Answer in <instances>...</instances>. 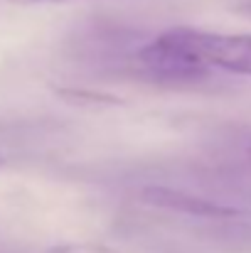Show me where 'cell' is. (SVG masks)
<instances>
[{
    "mask_svg": "<svg viewBox=\"0 0 251 253\" xmlns=\"http://www.w3.org/2000/svg\"><path fill=\"white\" fill-rule=\"evenodd\" d=\"M167 32L187 54L202 62L207 69L217 67L239 77H251V35L207 32L192 27H172Z\"/></svg>",
    "mask_w": 251,
    "mask_h": 253,
    "instance_id": "cell-1",
    "label": "cell"
},
{
    "mask_svg": "<svg viewBox=\"0 0 251 253\" xmlns=\"http://www.w3.org/2000/svg\"><path fill=\"white\" fill-rule=\"evenodd\" d=\"M136 62L148 79L160 84H197L209 74V69L202 62H197L192 54H187L172 40L170 32H163L160 37L141 47Z\"/></svg>",
    "mask_w": 251,
    "mask_h": 253,
    "instance_id": "cell-2",
    "label": "cell"
},
{
    "mask_svg": "<svg viewBox=\"0 0 251 253\" xmlns=\"http://www.w3.org/2000/svg\"><path fill=\"white\" fill-rule=\"evenodd\" d=\"M141 199L151 207H160L167 211H177V214H187L197 219H234L242 214L237 207L204 199L182 189H170V187H146L141 192Z\"/></svg>",
    "mask_w": 251,
    "mask_h": 253,
    "instance_id": "cell-3",
    "label": "cell"
},
{
    "mask_svg": "<svg viewBox=\"0 0 251 253\" xmlns=\"http://www.w3.org/2000/svg\"><path fill=\"white\" fill-rule=\"evenodd\" d=\"M64 98H77L79 103H91V106H99V103H106V106H113L118 103V98L113 96H103V93H91V91H59Z\"/></svg>",
    "mask_w": 251,
    "mask_h": 253,
    "instance_id": "cell-4",
    "label": "cell"
},
{
    "mask_svg": "<svg viewBox=\"0 0 251 253\" xmlns=\"http://www.w3.org/2000/svg\"><path fill=\"white\" fill-rule=\"evenodd\" d=\"M22 7H35V5H64V2H77V0H10Z\"/></svg>",
    "mask_w": 251,
    "mask_h": 253,
    "instance_id": "cell-5",
    "label": "cell"
},
{
    "mask_svg": "<svg viewBox=\"0 0 251 253\" xmlns=\"http://www.w3.org/2000/svg\"><path fill=\"white\" fill-rule=\"evenodd\" d=\"M239 15H244L247 20H251V2L249 5H244V7H239Z\"/></svg>",
    "mask_w": 251,
    "mask_h": 253,
    "instance_id": "cell-6",
    "label": "cell"
},
{
    "mask_svg": "<svg viewBox=\"0 0 251 253\" xmlns=\"http://www.w3.org/2000/svg\"><path fill=\"white\" fill-rule=\"evenodd\" d=\"M249 160H251V148H249Z\"/></svg>",
    "mask_w": 251,
    "mask_h": 253,
    "instance_id": "cell-7",
    "label": "cell"
},
{
    "mask_svg": "<svg viewBox=\"0 0 251 253\" xmlns=\"http://www.w3.org/2000/svg\"><path fill=\"white\" fill-rule=\"evenodd\" d=\"M0 165H2V160H0Z\"/></svg>",
    "mask_w": 251,
    "mask_h": 253,
    "instance_id": "cell-8",
    "label": "cell"
}]
</instances>
